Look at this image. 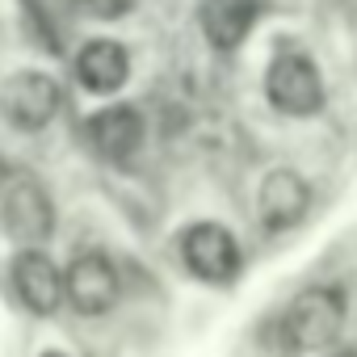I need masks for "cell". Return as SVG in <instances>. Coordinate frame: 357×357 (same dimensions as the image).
I'll return each instance as SVG.
<instances>
[{
	"mask_svg": "<svg viewBox=\"0 0 357 357\" xmlns=\"http://www.w3.org/2000/svg\"><path fill=\"white\" fill-rule=\"evenodd\" d=\"M344 328V294L336 286H307L282 315L290 349H328Z\"/></svg>",
	"mask_w": 357,
	"mask_h": 357,
	"instance_id": "cell-1",
	"label": "cell"
},
{
	"mask_svg": "<svg viewBox=\"0 0 357 357\" xmlns=\"http://www.w3.org/2000/svg\"><path fill=\"white\" fill-rule=\"evenodd\" d=\"M265 97L273 109H282L290 118L319 114L324 109V80H319V68L311 63V55L282 51L265 72Z\"/></svg>",
	"mask_w": 357,
	"mask_h": 357,
	"instance_id": "cell-2",
	"label": "cell"
},
{
	"mask_svg": "<svg viewBox=\"0 0 357 357\" xmlns=\"http://www.w3.org/2000/svg\"><path fill=\"white\" fill-rule=\"evenodd\" d=\"M118 298H122V278L114 261L105 252H76L72 265L63 269V303L76 315L97 319V315H109Z\"/></svg>",
	"mask_w": 357,
	"mask_h": 357,
	"instance_id": "cell-3",
	"label": "cell"
},
{
	"mask_svg": "<svg viewBox=\"0 0 357 357\" xmlns=\"http://www.w3.org/2000/svg\"><path fill=\"white\" fill-rule=\"evenodd\" d=\"M59 101H63L59 80L47 72H17L0 89V114L13 130H26V135L43 130L59 114Z\"/></svg>",
	"mask_w": 357,
	"mask_h": 357,
	"instance_id": "cell-4",
	"label": "cell"
},
{
	"mask_svg": "<svg viewBox=\"0 0 357 357\" xmlns=\"http://www.w3.org/2000/svg\"><path fill=\"white\" fill-rule=\"evenodd\" d=\"M0 223L17 244L38 248L55 231V202L34 176H17L5 185V198H0Z\"/></svg>",
	"mask_w": 357,
	"mask_h": 357,
	"instance_id": "cell-5",
	"label": "cell"
},
{
	"mask_svg": "<svg viewBox=\"0 0 357 357\" xmlns=\"http://www.w3.org/2000/svg\"><path fill=\"white\" fill-rule=\"evenodd\" d=\"M181 261L202 282H231L240 273V244L223 223H190L181 231Z\"/></svg>",
	"mask_w": 357,
	"mask_h": 357,
	"instance_id": "cell-6",
	"label": "cell"
},
{
	"mask_svg": "<svg viewBox=\"0 0 357 357\" xmlns=\"http://www.w3.org/2000/svg\"><path fill=\"white\" fill-rule=\"evenodd\" d=\"M9 282H13L17 303L38 319H47L63 307V269L43 248H22L9 265Z\"/></svg>",
	"mask_w": 357,
	"mask_h": 357,
	"instance_id": "cell-7",
	"label": "cell"
},
{
	"mask_svg": "<svg viewBox=\"0 0 357 357\" xmlns=\"http://www.w3.org/2000/svg\"><path fill=\"white\" fill-rule=\"evenodd\" d=\"M307 206H311V190L294 168H273L257 190V215L265 231H290L294 223H303Z\"/></svg>",
	"mask_w": 357,
	"mask_h": 357,
	"instance_id": "cell-8",
	"label": "cell"
},
{
	"mask_svg": "<svg viewBox=\"0 0 357 357\" xmlns=\"http://www.w3.org/2000/svg\"><path fill=\"white\" fill-rule=\"evenodd\" d=\"M261 17V0H202L198 22L215 51H236Z\"/></svg>",
	"mask_w": 357,
	"mask_h": 357,
	"instance_id": "cell-9",
	"label": "cell"
},
{
	"mask_svg": "<svg viewBox=\"0 0 357 357\" xmlns=\"http://www.w3.org/2000/svg\"><path fill=\"white\" fill-rule=\"evenodd\" d=\"M126 76H130V55H126L122 43L93 38V43L80 47V55H76V80L89 93H97V97L118 93L126 84Z\"/></svg>",
	"mask_w": 357,
	"mask_h": 357,
	"instance_id": "cell-10",
	"label": "cell"
},
{
	"mask_svg": "<svg viewBox=\"0 0 357 357\" xmlns=\"http://www.w3.org/2000/svg\"><path fill=\"white\" fill-rule=\"evenodd\" d=\"M89 139H93L97 155L122 164L143 143V118H139L135 105H109V109H101V114L89 118Z\"/></svg>",
	"mask_w": 357,
	"mask_h": 357,
	"instance_id": "cell-11",
	"label": "cell"
},
{
	"mask_svg": "<svg viewBox=\"0 0 357 357\" xmlns=\"http://www.w3.org/2000/svg\"><path fill=\"white\" fill-rule=\"evenodd\" d=\"M38 357H68V353H63V349H43Z\"/></svg>",
	"mask_w": 357,
	"mask_h": 357,
	"instance_id": "cell-12",
	"label": "cell"
},
{
	"mask_svg": "<svg viewBox=\"0 0 357 357\" xmlns=\"http://www.w3.org/2000/svg\"><path fill=\"white\" fill-rule=\"evenodd\" d=\"M0 190H5V168H0Z\"/></svg>",
	"mask_w": 357,
	"mask_h": 357,
	"instance_id": "cell-13",
	"label": "cell"
},
{
	"mask_svg": "<svg viewBox=\"0 0 357 357\" xmlns=\"http://www.w3.org/2000/svg\"><path fill=\"white\" fill-rule=\"evenodd\" d=\"M336 357H357V353H336Z\"/></svg>",
	"mask_w": 357,
	"mask_h": 357,
	"instance_id": "cell-14",
	"label": "cell"
}]
</instances>
